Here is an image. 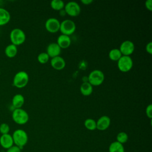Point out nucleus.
<instances>
[{
    "mask_svg": "<svg viewBox=\"0 0 152 152\" xmlns=\"http://www.w3.org/2000/svg\"><path fill=\"white\" fill-rule=\"evenodd\" d=\"M123 56H130L135 50V45L131 40H125L122 42L119 48Z\"/></svg>",
    "mask_w": 152,
    "mask_h": 152,
    "instance_id": "1a4fd4ad",
    "label": "nucleus"
},
{
    "mask_svg": "<svg viewBox=\"0 0 152 152\" xmlns=\"http://www.w3.org/2000/svg\"><path fill=\"white\" fill-rule=\"evenodd\" d=\"M145 50L147 51V53H148L149 54H151L152 53V42H148L146 46H145Z\"/></svg>",
    "mask_w": 152,
    "mask_h": 152,
    "instance_id": "c756f323",
    "label": "nucleus"
},
{
    "mask_svg": "<svg viewBox=\"0 0 152 152\" xmlns=\"http://www.w3.org/2000/svg\"><path fill=\"white\" fill-rule=\"evenodd\" d=\"M109 152H125V148L123 144L115 141L110 144Z\"/></svg>",
    "mask_w": 152,
    "mask_h": 152,
    "instance_id": "aec40b11",
    "label": "nucleus"
},
{
    "mask_svg": "<svg viewBox=\"0 0 152 152\" xmlns=\"http://www.w3.org/2000/svg\"><path fill=\"white\" fill-rule=\"evenodd\" d=\"M14 144L22 148L28 141V135L27 132L21 129H18L14 131L12 135Z\"/></svg>",
    "mask_w": 152,
    "mask_h": 152,
    "instance_id": "f257e3e1",
    "label": "nucleus"
},
{
    "mask_svg": "<svg viewBox=\"0 0 152 152\" xmlns=\"http://www.w3.org/2000/svg\"><path fill=\"white\" fill-rule=\"evenodd\" d=\"M0 75H1V71H0Z\"/></svg>",
    "mask_w": 152,
    "mask_h": 152,
    "instance_id": "2f4dec72",
    "label": "nucleus"
},
{
    "mask_svg": "<svg viewBox=\"0 0 152 152\" xmlns=\"http://www.w3.org/2000/svg\"><path fill=\"white\" fill-rule=\"evenodd\" d=\"M56 43L61 49H66L71 45V40L69 36L61 34L58 36Z\"/></svg>",
    "mask_w": 152,
    "mask_h": 152,
    "instance_id": "2eb2a0df",
    "label": "nucleus"
},
{
    "mask_svg": "<svg viewBox=\"0 0 152 152\" xmlns=\"http://www.w3.org/2000/svg\"><path fill=\"white\" fill-rule=\"evenodd\" d=\"M11 15L5 8L0 7V26L7 24L10 20Z\"/></svg>",
    "mask_w": 152,
    "mask_h": 152,
    "instance_id": "f3484780",
    "label": "nucleus"
},
{
    "mask_svg": "<svg viewBox=\"0 0 152 152\" xmlns=\"http://www.w3.org/2000/svg\"><path fill=\"white\" fill-rule=\"evenodd\" d=\"M12 118L18 125L26 124L29 119L28 113L22 108L14 109L12 113Z\"/></svg>",
    "mask_w": 152,
    "mask_h": 152,
    "instance_id": "7ed1b4c3",
    "label": "nucleus"
},
{
    "mask_svg": "<svg viewBox=\"0 0 152 152\" xmlns=\"http://www.w3.org/2000/svg\"><path fill=\"white\" fill-rule=\"evenodd\" d=\"M84 125L85 127L90 131H94L96 129V121L93 119L88 118L86 119Z\"/></svg>",
    "mask_w": 152,
    "mask_h": 152,
    "instance_id": "5701e85b",
    "label": "nucleus"
},
{
    "mask_svg": "<svg viewBox=\"0 0 152 152\" xmlns=\"http://www.w3.org/2000/svg\"><path fill=\"white\" fill-rule=\"evenodd\" d=\"M145 114L148 118L150 119L152 118V104H149L147 106L145 109Z\"/></svg>",
    "mask_w": 152,
    "mask_h": 152,
    "instance_id": "bb28decb",
    "label": "nucleus"
},
{
    "mask_svg": "<svg viewBox=\"0 0 152 152\" xmlns=\"http://www.w3.org/2000/svg\"><path fill=\"white\" fill-rule=\"evenodd\" d=\"M24 103V97L21 94H15L12 99V105L14 109L21 108Z\"/></svg>",
    "mask_w": 152,
    "mask_h": 152,
    "instance_id": "dca6fc26",
    "label": "nucleus"
},
{
    "mask_svg": "<svg viewBox=\"0 0 152 152\" xmlns=\"http://www.w3.org/2000/svg\"><path fill=\"white\" fill-rule=\"evenodd\" d=\"M133 66V61L130 56H122L118 61V67L123 72L129 71Z\"/></svg>",
    "mask_w": 152,
    "mask_h": 152,
    "instance_id": "0eeeda50",
    "label": "nucleus"
},
{
    "mask_svg": "<svg viewBox=\"0 0 152 152\" xmlns=\"http://www.w3.org/2000/svg\"><path fill=\"white\" fill-rule=\"evenodd\" d=\"M10 130V126L7 124L2 123L0 125V133L2 135L9 134Z\"/></svg>",
    "mask_w": 152,
    "mask_h": 152,
    "instance_id": "a878e982",
    "label": "nucleus"
},
{
    "mask_svg": "<svg viewBox=\"0 0 152 152\" xmlns=\"http://www.w3.org/2000/svg\"><path fill=\"white\" fill-rule=\"evenodd\" d=\"M28 80V74L24 71H20L14 77L13 85L17 88H21L27 86Z\"/></svg>",
    "mask_w": 152,
    "mask_h": 152,
    "instance_id": "20e7f679",
    "label": "nucleus"
},
{
    "mask_svg": "<svg viewBox=\"0 0 152 152\" xmlns=\"http://www.w3.org/2000/svg\"><path fill=\"white\" fill-rule=\"evenodd\" d=\"M18 52L17 46L13 44H10L6 46L5 49V54L10 58H14L16 56Z\"/></svg>",
    "mask_w": 152,
    "mask_h": 152,
    "instance_id": "6ab92c4d",
    "label": "nucleus"
},
{
    "mask_svg": "<svg viewBox=\"0 0 152 152\" xmlns=\"http://www.w3.org/2000/svg\"><path fill=\"white\" fill-rule=\"evenodd\" d=\"M128 140V135L125 132H120L116 135V141L123 144Z\"/></svg>",
    "mask_w": 152,
    "mask_h": 152,
    "instance_id": "b1692460",
    "label": "nucleus"
},
{
    "mask_svg": "<svg viewBox=\"0 0 152 152\" xmlns=\"http://www.w3.org/2000/svg\"><path fill=\"white\" fill-rule=\"evenodd\" d=\"M49 58L46 52H41L37 56V60L40 64H45L48 62Z\"/></svg>",
    "mask_w": 152,
    "mask_h": 152,
    "instance_id": "393cba45",
    "label": "nucleus"
},
{
    "mask_svg": "<svg viewBox=\"0 0 152 152\" xmlns=\"http://www.w3.org/2000/svg\"><path fill=\"white\" fill-rule=\"evenodd\" d=\"M64 10L68 15L71 17L78 16L81 12L80 5L75 1H69L64 6Z\"/></svg>",
    "mask_w": 152,
    "mask_h": 152,
    "instance_id": "6e6552de",
    "label": "nucleus"
},
{
    "mask_svg": "<svg viewBox=\"0 0 152 152\" xmlns=\"http://www.w3.org/2000/svg\"><path fill=\"white\" fill-rule=\"evenodd\" d=\"M81 3H83V4L87 5L91 4L93 2V0H81Z\"/></svg>",
    "mask_w": 152,
    "mask_h": 152,
    "instance_id": "7c9ffc66",
    "label": "nucleus"
},
{
    "mask_svg": "<svg viewBox=\"0 0 152 152\" xmlns=\"http://www.w3.org/2000/svg\"><path fill=\"white\" fill-rule=\"evenodd\" d=\"M110 125V119L109 116L104 115L100 117L96 121V129L99 131L107 129Z\"/></svg>",
    "mask_w": 152,
    "mask_h": 152,
    "instance_id": "f8f14e48",
    "label": "nucleus"
},
{
    "mask_svg": "<svg viewBox=\"0 0 152 152\" xmlns=\"http://www.w3.org/2000/svg\"><path fill=\"white\" fill-rule=\"evenodd\" d=\"M26 34L23 30L19 28L12 29L10 34V39L12 44L18 46L22 45L26 40Z\"/></svg>",
    "mask_w": 152,
    "mask_h": 152,
    "instance_id": "f03ea898",
    "label": "nucleus"
},
{
    "mask_svg": "<svg viewBox=\"0 0 152 152\" xmlns=\"http://www.w3.org/2000/svg\"><path fill=\"white\" fill-rule=\"evenodd\" d=\"M122 56V55L118 48L112 49L109 52V58L112 61H118Z\"/></svg>",
    "mask_w": 152,
    "mask_h": 152,
    "instance_id": "412c9836",
    "label": "nucleus"
},
{
    "mask_svg": "<svg viewBox=\"0 0 152 152\" xmlns=\"http://www.w3.org/2000/svg\"><path fill=\"white\" fill-rule=\"evenodd\" d=\"M61 49L56 42L49 43L46 48V53L50 58H54L59 56L61 54Z\"/></svg>",
    "mask_w": 152,
    "mask_h": 152,
    "instance_id": "9b49d317",
    "label": "nucleus"
},
{
    "mask_svg": "<svg viewBox=\"0 0 152 152\" xmlns=\"http://www.w3.org/2000/svg\"><path fill=\"white\" fill-rule=\"evenodd\" d=\"M50 5L51 8L56 11H60L63 10L65 6L64 1L61 0H52L50 2Z\"/></svg>",
    "mask_w": 152,
    "mask_h": 152,
    "instance_id": "4be33fe9",
    "label": "nucleus"
},
{
    "mask_svg": "<svg viewBox=\"0 0 152 152\" xmlns=\"http://www.w3.org/2000/svg\"><path fill=\"white\" fill-rule=\"evenodd\" d=\"M93 86L88 81L83 83L80 86V92L83 96H85L91 95L93 92Z\"/></svg>",
    "mask_w": 152,
    "mask_h": 152,
    "instance_id": "a211bd4d",
    "label": "nucleus"
},
{
    "mask_svg": "<svg viewBox=\"0 0 152 152\" xmlns=\"http://www.w3.org/2000/svg\"><path fill=\"white\" fill-rule=\"evenodd\" d=\"M145 7L148 10L151 11H152V1L151 0H147L145 2Z\"/></svg>",
    "mask_w": 152,
    "mask_h": 152,
    "instance_id": "c85d7f7f",
    "label": "nucleus"
},
{
    "mask_svg": "<svg viewBox=\"0 0 152 152\" xmlns=\"http://www.w3.org/2000/svg\"><path fill=\"white\" fill-rule=\"evenodd\" d=\"M104 80V73L99 69H94L90 72L88 76V82L92 86L101 85Z\"/></svg>",
    "mask_w": 152,
    "mask_h": 152,
    "instance_id": "39448f33",
    "label": "nucleus"
},
{
    "mask_svg": "<svg viewBox=\"0 0 152 152\" xmlns=\"http://www.w3.org/2000/svg\"><path fill=\"white\" fill-rule=\"evenodd\" d=\"M65 65L66 62L65 59L60 56L52 58L50 60L51 66L56 70H61L64 69L65 66Z\"/></svg>",
    "mask_w": 152,
    "mask_h": 152,
    "instance_id": "ddd939ff",
    "label": "nucleus"
},
{
    "mask_svg": "<svg viewBox=\"0 0 152 152\" xmlns=\"http://www.w3.org/2000/svg\"><path fill=\"white\" fill-rule=\"evenodd\" d=\"M7 152H21V148L15 145H13L7 150Z\"/></svg>",
    "mask_w": 152,
    "mask_h": 152,
    "instance_id": "cd10ccee",
    "label": "nucleus"
},
{
    "mask_svg": "<svg viewBox=\"0 0 152 152\" xmlns=\"http://www.w3.org/2000/svg\"><path fill=\"white\" fill-rule=\"evenodd\" d=\"M76 29L75 23L71 20L66 19L60 23L59 30L62 34L70 36L74 33Z\"/></svg>",
    "mask_w": 152,
    "mask_h": 152,
    "instance_id": "423d86ee",
    "label": "nucleus"
},
{
    "mask_svg": "<svg viewBox=\"0 0 152 152\" xmlns=\"http://www.w3.org/2000/svg\"><path fill=\"white\" fill-rule=\"evenodd\" d=\"M0 145L2 148L7 150L12 147L14 145L12 135L10 134L1 135L0 137Z\"/></svg>",
    "mask_w": 152,
    "mask_h": 152,
    "instance_id": "4468645a",
    "label": "nucleus"
},
{
    "mask_svg": "<svg viewBox=\"0 0 152 152\" xmlns=\"http://www.w3.org/2000/svg\"><path fill=\"white\" fill-rule=\"evenodd\" d=\"M60 23L59 21L56 18H49L45 22V28L48 31L55 33L59 30Z\"/></svg>",
    "mask_w": 152,
    "mask_h": 152,
    "instance_id": "9d476101",
    "label": "nucleus"
}]
</instances>
